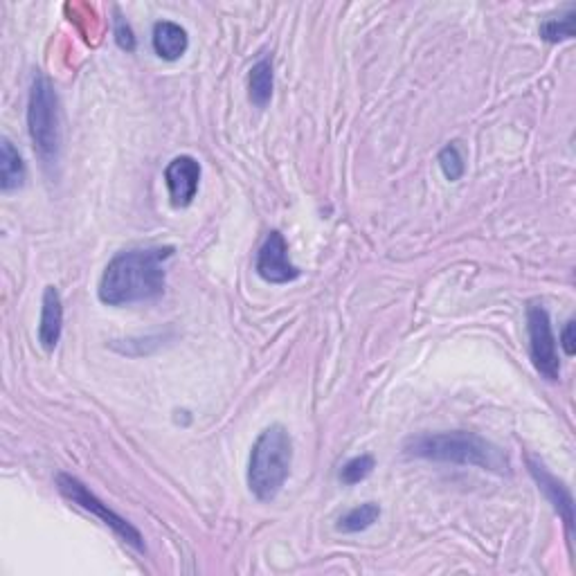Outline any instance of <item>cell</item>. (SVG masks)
<instances>
[{
    "instance_id": "obj_10",
    "label": "cell",
    "mask_w": 576,
    "mask_h": 576,
    "mask_svg": "<svg viewBox=\"0 0 576 576\" xmlns=\"http://www.w3.org/2000/svg\"><path fill=\"white\" fill-rule=\"evenodd\" d=\"M63 329V302L54 286H48L43 293L41 322H39V342L45 351H52L59 345Z\"/></svg>"
},
{
    "instance_id": "obj_11",
    "label": "cell",
    "mask_w": 576,
    "mask_h": 576,
    "mask_svg": "<svg viewBox=\"0 0 576 576\" xmlns=\"http://www.w3.org/2000/svg\"><path fill=\"white\" fill-rule=\"evenodd\" d=\"M153 50L160 59L165 61H176L183 57L189 48L187 32L178 23L171 21H160L153 25Z\"/></svg>"
},
{
    "instance_id": "obj_4",
    "label": "cell",
    "mask_w": 576,
    "mask_h": 576,
    "mask_svg": "<svg viewBox=\"0 0 576 576\" xmlns=\"http://www.w3.org/2000/svg\"><path fill=\"white\" fill-rule=\"evenodd\" d=\"M27 129L45 167H54L59 162L61 151V122H59V99L48 77L36 75L30 88L27 102Z\"/></svg>"
},
{
    "instance_id": "obj_16",
    "label": "cell",
    "mask_w": 576,
    "mask_h": 576,
    "mask_svg": "<svg viewBox=\"0 0 576 576\" xmlns=\"http://www.w3.org/2000/svg\"><path fill=\"white\" fill-rule=\"evenodd\" d=\"M374 457L372 455H358L354 459H349V462L342 466L340 471V482L347 484V486H354L360 484L363 480H367L369 475L374 471Z\"/></svg>"
},
{
    "instance_id": "obj_19",
    "label": "cell",
    "mask_w": 576,
    "mask_h": 576,
    "mask_svg": "<svg viewBox=\"0 0 576 576\" xmlns=\"http://www.w3.org/2000/svg\"><path fill=\"white\" fill-rule=\"evenodd\" d=\"M561 347L567 356L576 354V340H574V320H567L565 329L561 333Z\"/></svg>"
},
{
    "instance_id": "obj_12",
    "label": "cell",
    "mask_w": 576,
    "mask_h": 576,
    "mask_svg": "<svg viewBox=\"0 0 576 576\" xmlns=\"http://www.w3.org/2000/svg\"><path fill=\"white\" fill-rule=\"evenodd\" d=\"M25 183V162L21 158V153L16 151V147L9 138H3L0 144V189L5 194L14 192V189L23 187Z\"/></svg>"
},
{
    "instance_id": "obj_5",
    "label": "cell",
    "mask_w": 576,
    "mask_h": 576,
    "mask_svg": "<svg viewBox=\"0 0 576 576\" xmlns=\"http://www.w3.org/2000/svg\"><path fill=\"white\" fill-rule=\"evenodd\" d=\"M57 489L63 495V498L70 500L72 504H77L79 509H84L88 513H95V516L104 522L106 527H111L117 536H120L126 545H131L135 552H144V538L138 529H135L129 520L117 516L113 509H108V504H104L97 495L88 489V486L72 477L68 473H59L57 475Z\"/></svg>"
},
{
    "instance_id": "obj_13",
    "label": "cell",
    "mask_w": 576,
    "mask_h": 576,
    "mask_svg": "<svg viewBox=\"0 0 576 576\" xmlns=\"http://www.w3.org/2000/svg\"><path fill=\"white\" fill-rule=\"evenodd\" d=\"M273 86H275L273 61L270 59L257 61L248 75L250 102L257 108H266L270 104V97H273Z\"/></svg>"
},
{
    "instance_id": "obj_15",
    "label": "cell",
    "mask_w": 576,
    "mask_h": 576,
    "mask_svg": "<svg viewBox=\"0 0 576 576\" xmlns=\"http://www.w3.org/2000/svg\"><path fill=\"white\" fill-rule=\"evenodd\" d=\"M540 36H543L547 43L570 41L574 36V9H567L563 16L547 18V21L540 25Z\"/></svg>"
},
{
    "instance_id": "obj_14",
    "label": "cell",
    "mask_w": 576,
    "mask_h": 576,
    "mask_svg": "<svg viewBox=\"0 0 576 576\" xmlns=\"http://www.w3.org/2000/svg\"><path fill=\"white\" fill-rule=\"evenodd\" d=\"M381 516V509L374 502H365L360 507L347 511L345 516L340 518L338 529L342 534H358V531H365L374 525V522Z\"/></svg>"
},
{
    "instance_id": "obj_2",
    "label": "cell",
    "mask_w": 576,
    "mask_h": 576,
    "mask_svg": "<svg viewBox=\"0 0 576 576\" xmlns=\"http://www.w3.org/2000/svg\"><path fill=\"white\" fill-rule=\"evenodd\" d=\"M405 455L448 462L459 466H477L482 471L509 473V457L475 432H437V435H417L405 441Z\"/></svg>"
},
{
    "instance_id": "obj_7",
    "label": "cell",
    "mask_w": 576,
    "mask_h": 576,
    "mask_svg": "<svg viewBox=\"0 0 576 576\" xmlns=\"http://www.w3.org/2000/svg\"><path fill=\"white\" fill-rule=\"evenodd\" d=\"M255 270L268 284H288L300 277V268L293 266L291 259H288V243L282 232L273 230L261 243Z\"/></svg>"
},
{
    "instance_id": "obj_3",
    "label": "cell",
    "mask_w": 576,
    "mask_h": 576,
    "mask_svg": "<svg viewBox=\"0 0 576 576\" xmlns=\"http://www.w3.org/2000/svg\"><path fill=\"white\" fill-rule=\"evenodd\" d=\"M293 441L284 426L266 428L250 450L248 486L259 502H273L291 473Z\"/></svg>"
},
{
    "instance_id": "obj_8",
    "label": "cell",
    "mask_w": 576,
    "mask_h": 576,
    "mask_svg": "<svg viewBox=\"0 0 576 576\" xmlns=\"http://www.w3.org/2000/svg\"><path fill=\"white\" fill-rule=\"evenodd\" d=\"M165 183L174 207H187L194 203L198 183H201V162L192 156H178L165 169Z\"/></svg>"
},
{
    "instance_id": "obj_18",
    "label": "cell",
    "mask_w": 576,
    "mask_h": 576,
    "mask_svg": "<svg viewBox=\"0 0 576 576\" xmlns=\"http://www.w3.org/2000/svg\"><path fill=\"white\" fill-rule=\"evenodd\" d=\"M115 41H117V45H120V48L126 50V52H133V50H135L133 30H131V25L126 23L124 18L120 16V12H115Z\"/></svg>"
},
{
    "instance_id": "obj_6",
    "label": "cell",
    "mask_w": 576,
    "mask_h": 576,
    "mask_svg": "<svg viewBox=\"0 0 576 576\" xmlns=\"http://www.w3.org/2000/svg\"><path fill=\"white\" fill-rule=\"evenodd\" d=\"M527 333L534 367L547 381H558L561 378V360H558L552 320H549V313L543 304L527 306Z\"/></svg>"
},
{
    "instance_id": "obj_9",
    "label": "cell",
    "mask_w": 576,
    "mask_h": 576,
    "mask_svg": "<svg viewBox=\"0 0 576 576\" xmlns=\"http://www.w3.org/2000/svg\"><path fill=\"white\" fill-rule=\"evenodd\" d=\"M527 466H529V473L534 477L538 489L547 495V500L554 504V509L558 516L563 518L567 531H570L572 536V529H574V502H572V495L567 491V486L563 482H558L556 477L547 471V468L536 462L534 457L527 459Z\"/></svg>"
},
{
    "instance_id": "obj_17",
    "label": "cell",
    "mask_w": 576,
    "mask_h": 576,
    "mask_svg": "<svg viewBox=\"0 0 576 576\" xmlns=\"http://www.w3.org/2000/svg\"><path fill=\"white\" fill-rule=\"evenodd\" d=\"M439 167L444 171V176L448 180H459L464 176L466 165H464V158H462V151H459L457 144H448L439 151Z\"/></svg>"
},
{
    "instance_id": "obj_1",
    "label": "cell",
    "mask_w": 576,
    "mask_h": 576,
    "mask_svg": "<svg viewBox=\"0 0 576 576\" xmlns=\"http://www.w3.org/2000/svg\"><path fill=\"white\" fill-rule=\"evenodd\" d=\"M174 248H133L115 255L99 279L97 295L108 306L151 302L165 293V261Z\"/></svg>"
}]
</instances>
